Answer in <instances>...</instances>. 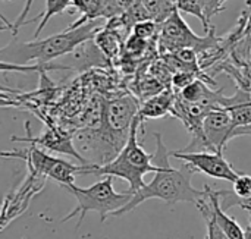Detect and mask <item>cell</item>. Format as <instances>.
I'll return each instance as SVG.
<instances>
[{
  "label": "cell",
  "instance_id": "obj_1",
  "mask_svg": "<svg viewBox=\"0 0 251 239\" xmlns=\"http://www.w3.org/2000/svg\"><path fill=\"white\" fill-rule=\"evenodd\" d=\"M156 138V153L153 154V163L157 167V172L150 184H146L141 190L132 194L129 203L121 210L115 212L112 217H121L141 203L150 198L162 200L171 206L178 203H197L200 198L206 197V191L196 190L191 184V179L196 170L185 165L181 169H175L169 163V151L163 143L162 134H154Z\"/></svg>",
  "mask_w": 251,
  "mask_h": 239
},
{
  "label": "cell",
  "instance_id": "obj_2",
  "mask_svg": "<svg viewBox=\"0 0 251 239\" xmlns=\"http://www.w3.org/2000/svg\"><path fill=\"white\" fill-rule=\"evenodd\" d=\"M100 31L99 21H90L76 28H66L59 34H53L43 40L35 38L32 41L21 43L12 41L0 48V60L16 63V65H34L53 69L56 66L50 65V60L66 56L75 51L81 44L93 40Z\"/></svg>",
  "mask_w": 251,
  "mask_h": 239
},
{
  "label": "cell",
  "instance_id": "obj_3",
  "mask_svg": "<svg viewBox=\"0 0 251 239\" xmlns=\"http://www.w3.org/2000/svg\"><path fill=\"white\" fill-rule=\"evenodd\" d=\"M143 126L138 116L134 119L129 137L122 147V150L116 154V157L104 165L90 163L82 166L78 175H96V176H112L121 178L128 182L129 192H137L141 190L144 184V176L150 172H157V167L153 163V154L146 153L138 141V131Z\"/></svg>",
  "mask_w": 251,
  "mask_h": 239
},
{
  "label": "cell",
  "instance_id": "obj_4",
  "mask_svg": "<svg viewBox=\"0 0 251 239\" xmlns=\"http://www.w3.org/2000/svg\"><path fill=\"white\" fill-rule=\"evenodd\" d=\"M62 188L69 191L76 198V207L71 213H68L60 222L65 223V222L74 219L75 216H78L76 229H79V226L88 212L99 213L100 222L103 223L115 212L125 207L129 203V200L132 198V192H129V191H125V192L115 191L112 176H106L104 179H101L87 188L76 187L75 184L66 185Z\"/></svg>",
  "mask_w": 251,
  "mask_h": 239
},
{
  "label": "cell",
  "instance_id": "obj_5",
  "mask_svg": "<svg viewBox=\"0 0 251 239\" xmlns=\"http://www.w3.org/2000/svg\"><path fill=\"white\" fill-rule=\"evenodd\" d=\"M0 157L21 159L26 162L32 172L57 182L60 187L75 184V176L81 169V165L75 166L65 159L53 157L35 144H29V147L25 150L1 151Z\"/></svg>",
  "mask_w": 251,
  "mask_h": 239
},
{
  "label": "cell",
  "instance_id": "obj_6",
  "mask_svg": "<svg viewBox=\"0 0 251 239\" xmlns=\"http://www.w3.org/2000/svg\"><path fill=\"white\" fill-rule=\"evenodd\" d=\"M203 134L209 151L222 153L226 144L237 137H251V128L235 126L226 109H215L203 120Z\"/></svg>",
  "mask_w": 251,
  "mask_h": 239
},
{
  "label": "cell",
  "instance_id": "obj_7",
  "mask_svg": "<svg viewBox=\"0 0 251 239\" xmlns=\"http://www.w3.org/2000/svg\"><path fill=\"white\" fill-rule=\"evenodd\" d=\"M212 31L206 37H199L196 35L187 22L182 19L179 15V10H174L163 22L160 28V35H159V46L160 51L166 53H175L181 48H194L203 43H207L212 38Z\"/></svg>",
  "mask_w": 251,
  "mask_h": 239
},
{
  "label": "cell",
  "instance_id": "obj_8",
  "mask_svg": "<svg viewBox=\"0 0 251 239\" xmlns=\"http://www.w3.org/2000/svg\"><path fill=\"white\" fill-rule=\"evenodd\" d=\"M179 162L191 166L196 172H201L210 178L234 182L240 173L225 160L222 153L215 151H172L171 153Z\"/></svg>",
  "mask_w": 251,
  "mask_h": 239
},
{
  "label": "cell",
  "instance_id": "obj_9",
  "mask_svg": "<svg viewBox=\"0 0 251 239\" xmlns=\"http://www.w3.org/2000/svg\"><path fill=\"white\" fill-rule=\"evenodd\" d=\"M25 129L28 137H12V141H19V143H28V144H35L43 150H50L54 153H60L69 157H74L75 160H78L82 166L90 165L91 162L88 159H85L74 145V140L72 135L57 129V128H47L43 134H40L38 137H34L31 134L29 129V122L25 123Z\"/></svg>",
  "mask_w": 251,
  "mask_h": 239
},
{
  "label": "cell",
  "instance_id": "obj_10",
  "mask_svg": "<svg viewBox=\"0 0 251 239\" xmlns=\"http://www.w3.org/2000/svg\"><path fill=\"white\" fill-rule=\"evenodd\" d=\"M206 191V197L200 198L196 206L200 210L203 219H209L212 220L228 238L231 239H247L246 237V229H243L237 220L231 216H228L225 213V210H222L216 190L210 188L209 185L204 187Z\"/></svg>",
  "mask_w": 251,
  "mask_h": 239
},
{
  "label": "cell",
  "instance_id": "obj_11",
  "mask_svg": "<svg viewBox=\"0 0 251 239\" xmlns=\"http://www.w3.org/2000/svg\"><path fill=\"white\" fill-rule=\"evenodd\" d=\"M176 100V94L171 87H166L159 94L147 98L138 109V119L141 123L147 119H160L166 115L172 113L174 104Z\"/></svg>",
  "mask_w": 251,
  "mask_h": 239
},
{
  "label": "cell",
  "instance_id": "obj_12",
  "mask_svg": "<svg viewBox=\"0 0 251 239\" xmlns=\"http://www.w3.org/2000/svg\"><path fill=\"white\" fill-rule=\"evenodd\" d=\"M72 7L76 9V12L81 13V18L75 21L68 28H76L81 26L85 22L96 21L103 16L104 9V0H72Z\"/></svg>",
  "mask_w": 251,
  "mask_h": 239
},
{
  "label": "cell",
  "instance_id": "obj_13",
  "mask_svg": "<svg viewBox=\"0 0 251 239\" xmlns=\"http://www.w3.org/2000/svg\"><path fill=\"white\" fill-rule=\"evenodd\" d=\"M72 4V0H46V7L44 10L34 18V22L37 19H41V22L38 24L35 32H34V40L38 38V35L41 34V31L46 28V25L49 24V21L56 16V15H60L62 12H65L69 6Z\"/></svg>",
  "mask_w": 251,
  "mask_h": 239
},
{
  "label": "cell",
  "instance_id": "obj_14",
  "mask_svg": "<svg viewBox=\"0 0 251 239\" xmlns=\"http://www.w3.org/2000/svg\"><path fill=\"white\" fill-rule=\"evenodd\" d=\"M234 194L238 198H249L251 197V176L250 175H238V178L232 182Z\"/></svg>",
  "mask_w": 251,
  "mask_h": 239
},
{
  "label": "cell",
  "instance_id": "obj_15",
  "mask_svg": "<svg viewBox=\"0 0 251 239\" xmlns=\"http://www.w3.org/2000/svg\"><path fill=\"white\" fill-rule=\"evenodd\" d=\"M159 24H156L154 21H143L134 25V35L143 38V40H149L150 37H153L156 34V28Z\"/></svg>",
  "mask_w": 251,
  "mask_h": 239
},
{
  "label": "cell",
  "instance_id": "obj_16",
  "mask_svg": "<svg viewBox=\"0 0 251 239\" xmlns=\"http://www.w3.org/2000/svg\"><path fill=\"white\" fill-rule=\"evenodd\" d=\"M44 66L40 65H16V63H9L4 60H0V72H38ZM47 71V68H44Z\"/></svg>",
  "mask_w": 251,
  "mask_h": 239
},
{
  "label": "cell",
  "instance_id": "obj_17",
  "mask_svg": "<svg viewBox=\"0 0 251 239\" xmlns=\"http://www.w3.org/2000/svg\"><path fill=\"white\" fill-rule=\"evenodd\" d=\"M194 79H197V78H196V75L193 73V71H179V72H176V73L174 75L172 84H174L175 88L182 90V88H185L187 85H190Z\"/></svg>",
  "mask_w": 251,
  "mask_h": 239
},
{
  "label": "cell",
  "instance_id": "obj_18",
  "mask_svg": "<svg viewBox=\"0 0 251 239\" xmlns=\"http://www.w3.org/2000/svg\"><path fill=\"white\" fill-rule=\"evenodd\" d=\"M32 3H34V0H25V6H24L22 12H21V13H19V16L13 21V28H12V34H13V37H16L18 29H19L22 25H25V21H26V16H28V13H29V10H31Z\"/></svg>",
  "mask_w": 251,
  "mask_h": 239
},
{
  "label": "cell",
  "instance_id": "obj_19",
  "mask_svg": "<svg viewBox=\"0 0 251 239\" xmlns=\"http://www.w3.org/2000/svg\"><path fill=\"white\" fill-rule=\"evenodd\" d=\"M204 222H206V226H207V232H206V237L209 239H231L228 238L212 220H209V219H204Z\"/></svg>",
  "mask_w": 251,
  "mask_h": 239
},
{
  "label": "cell",
  "instance_id": "obj_20",
  "mask_svg": "<svg viewBox=\"0 0 251 239\" xmlns=\"http://www.w3.org/2000/svg\"><path fill=\"white\" fill-rule=\"evenodd\" d=\"M0 21L3 22V25H7V26L10 28V31H12V28H13V24H12V22H9V21H7V19H6V18L1 15V13H0Z\"/></svg>",
  "mask_w": 251,
  "mask_h": 239
},
{
  "label": "cell",
  "instance_id": "obj_21",
  "mask_svg": "<svg viewBox=\"0 0 251 239\" xmlns=\"http://www.w3.org/2000/svg\"><path fill=\"white\" fill-rule=\"evenodd\" d=\"M3 31H10V28L7 25H0V32H3Z\"/></svg>",
  "mask_w": 251,
  "mask_h": 239
},
{
  "label": "cell",
  "instance_id": "obj_22",
  "mask_svg": "<svg viewBox=\"0 0 251 239\" xmlns=\"http://www.w3.org/2000/svg\"><path fill=\"white\" fill-rule=\"evenodd\" d=\"M204 239H209V238H207V237H206V238H204Z\"/></svg>",
  "mask_w": 251,
  "mask_h": 239
},
{
  "label": "cell",
  "instance_id": "obj_23",
  "mask_svg": "<svg viewBox=\"0 0 251 239\" xmlns=\"http://www.w3.org/2000/svg\"><path fill=\"white\" fill-rule=\"evenodd\" d=\"M7 1H9V0H7Z\"/></svg>",
  "mask_w": 251,
  "mask_h": 239
}]
</instances>
